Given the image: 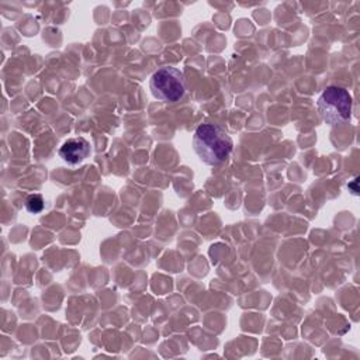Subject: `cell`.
I'll return each instance as SVG.
<instances>
[{"mask_svg": "<svg viewBox=\"0 0 360 360\" xmlns=\"http://www.w3.org/2000/svg\"><path fill=\"white\" fill-rule=\"evenodd\" d=\"M58 155L68 165H79L90 155V143L82 136L69 138L60 145Z\"/></svg>", "mask_w": 360, "mask_h": 360, "instance_id": "4", "label": "cell"}, {"mask_svg": "<svg viewBox=\"0 0 360 360\" xmlns=\"http://www.w3.org/2000/svg\"><path fill=\"white\" fill-rule=\"evenodd\" d=\"M321 118L332 125L340 127L350 121L353 101L349 91L339 86L326 87L316 103Z\"/></svg>", "mask_w": 360, "mask_h": 360, "instance_id": "2", "label": "cell"}, {"mask_svg": "<svg viewBox=\"0 0 360 360\" xmlns=\"http://www.w3.org/2000/svg\"><path fill=\"white\" fill-rule=\"evenodd\" d=\"M152 94L165 103L181 100L187 91V80L181 70L173 66L159 68L149 80Z\"/></svg>", "mask_w": 360, "mask_h": 360, "instance_id": "3", "label": "cell"}, {"mask_svg": "<svg viewBox=\"0 0 360 360\" xmlns=\"http://www.w3.org/2000/svg\"><path fill=\"white\" fill-rule=\"evenodd\" d=\"M25 208L28 212L31 214H38L44 210V198L41 194H31L25 198V202H24Z\"/></svg>", "mask_w": 360, "mask_h": 360, "instance_id": "5", "label": "cell"}, {"mask_svg": "<svg viewBox=\"0 0 360 360\" xmlns=\"http://www.w3.org/2000/svg\"><path fill=\"white\" fill-rule=\"evenodd\" d=\"M193 148L204 163L215 166L226 160L233 149V142L224 127L214 122H204L194 132Z\"/></svg>", "mask_w": 360, "mask_h": 360, "instance_id": "1", "label": "cell"}, {"mask_svg": "<svg viewBox=\"0 0 360 360\" xmlns=\"http://www.w3.org/2000/svg\"><path fill=\"white\" fill-rule=\"evenodd\" d=\"M356 184H357V177L353 180V183H352V184H349V188H353V194H357V191H359Z\"/></svg>", "mask_w": 360, "mask_h": 360, "instance_id": "6", "label": "cell"}]
</instances>
